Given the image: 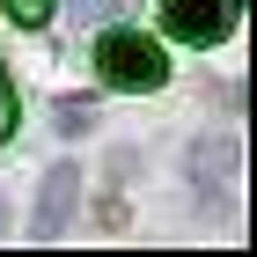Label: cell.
<instances>
[{
    "label": "cell",
    "instance_id": "6da1fadb",
    "mask_svg": "<svg viewBox=\"0 0 257 257\" xmlns=\"http://www.w3.org/2000/svg\"><path fill=\"white\" fill-rule=\"evenodd\" d=\"M96 74L110 81V88H162L169 81V66H162V44H147L140 30H110V37L96 44Z\"/></svg>",
    "mask_w": 257,
    "mask_h": 257
},
{
    "label": "cell",
    "instance_id": "7a4b0ae2",
    "mask_svg": "<svg viewBox=\"0 0 257 257\" xmlns=\"http://www.w3.org/2000/svg\"><path fill=\"white\" fill-rule=\"evenodd\" d=\"M235 15H242V0H162V22L184 44H220L235 30Z\"/></svg>",
    "mask_w": 257,
    "mask_h": 257
},
{
    "label": "cell",
    "instance_id": "3957f363",
    "mask_svg": "<svg viewBox=\"0 0 257 257\" xmlns=\"http://www.w3.org/2000/svg\"><path fill=\"white\" fill-rule=\"evenodd\" d=\"M74 198H81V169L74 162H59L52 177H44V198H37V235H66V220H74Z\"/></svg>",
    "mask_w": 257,
    "mask_h": 257
},
{
    "label": "cell",
    "instance_id": "277c9868",
    "mask_svg": "<svg viewBox=\"0 0 257 257\" xmlns=\"http://www.w3.org/2000/svg\"><path fill=\"white\" fill-rule=\"evenodd\" d=\"M52 125H59V133H88V125H96V103L88 96H59L52 103Z\"/></svg>",
    "mask_w": 257,
    "mask_h": 257
},
{
    "label": "cell",
    "instance_id": "5b68a950",
    "mask_svg": "<svg viewBox=\"0 0 257 257\" xmlns=\"http://www.w3.org/2000/svg\"><path fill=\"white\" fill-rule=\"evenodd\" d=\"M8 15H15V30H37L52 15V0H8Z\"/></svg>",
    "mask_w": 257,
    "mask_h": 257
},
{
    "label": "cell",
    "instance_id": "8992f818",
    "mask_svg": "<svg viewBox=\"0 0 257 257\" xmlns=\"http://www.w3.org/2000/svg\"><path fill=\"white\" fill-rule=\"evenodd\" d=\"M15 133V81H8V66H0V140Z\"/></svg>",
    "mask_w": 257,
    "mask_h": 257
},
{
    "label": "cell",
    "instance_id": "52a82bcc",
    "mask_svg": "<svg viewBox=\"0 0 257 257\" xmlns=\"http://www.w3.org/2000/svg\"><path fill=\"white\" fill-rule=\"evenodd\" d=\"M74 8H88V15H103V8H118V0H74Z\"/></svg>",
    "mask_w": 257,
    "mask_h": 257
},
{
    "label": "cell",
    "instance_id": "ba28073f",
    "mask_svg": "<svg viewBox=\"0 0 257 257\" xmlns=\"http://www.w3.org/2000/svg\"><path fill=\"white\" fill-rule=\"evenodd\" d=\"M0 228H8V206H0Z\"/></svg>",
    "mask_w": 257,
    "mask_h": 257
}]
</instances>
